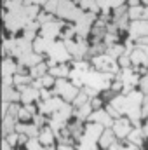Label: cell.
<instances>
[{"label": "cell", "mask_w": 148, "mask_h": 150, "mask_svg": "<svg viewBox=\"0 0 148 150\" xmlns=\"http://www.w3.org/2000/svg\"><path fill=\"white\" fill-rule=\"evenodd\" d=\"M54 93L59 94V96H61L63 100H66V101H73L75 98L80 94L78 87H77L75 84H70L66 79H58V80H56V84H54Z\"/></svg>", "instance_id": "obj_1"}, {"label": "cell", "mask_w": 148, "mask_h": 150, "mask_svg": "<svg viewBox=\"0 0 148 150\" xmlns=\"http://www.w3.org/2000/svg\"><path fill=\"white\" fill-rule=\"evenodd\" d=\"M47 54H49V59H54V61H59V63H65L70 58V52L66 51L65 42H54Z\"/></svg>", "instance_id": "obj_2"}, {"label": "cell", "mask_w": 148, "mask_h": 150, "mask_svg": "<svg viewBox=\"0 0 148 150\" xmlns=\"http://www.w3.org/2000/svg\"><path fill=\"white\" fill-rule=\"evenodd\" d=\"M103 131H105V129H103V126H101V124L91 122V124L85 127V131H84L82 142H91V143H96V142H99V138H101Z\"/></svg>", "instance_id": "obj_3"}, {"label": "cell", "mask_w": 148, "mask_h": 150, "mask_svg": "<svg viewBox=\"0 0 148 150\" xmlns=\"http://www.w3.org/2000/svg\"><path fill=\"white\" fill-rule=\"evenodd\" d=\"M18 91L21 93V101L25 105H32L33 101H37L40 98V89L33 87V86H23V87H18Z\"/></svg>", "instance_id": "obj_4"}, {"label": "cell", "mask_w": 148, "mask_h": 150, "mask_svg": "<svg viewBox=\"0 0 148 150\" xmlns=\"http://www.w3.org/2000/svg\"><path fill=\"white\" fill-rule=\"evenodd\" d=\"M131 120L129 119H117L115 122H113V133H115V136L117 138H127L129 134H131Z\"/></svg>", "instance_id": "obj_5"}, {"label": "cell", "mask_w": 148, "mask_h": 150, "mask_svg": "<svg viewBox=\"0 0 148 150\" xmlns=\"http://www.w3.org/2000/svg\"><path fill=\"white\" fill-rule=\"evenodd\" d=\"M61 21H52V23H47V25H42L40 32H42V37L49 38V40H54L61 32Z\"/></svg>", "instance_id": "obj_6"}, {"label": "cell", "mask_w": 148, "mask_h": 150, "mask_svg": "<svg viewBox=\"0 0 148 150\" xmlns=\"http://www.w3.org/2000/svg\"><path fill=\"white\" fill-rule=\"evenodd\" d=\"M131 32V38H143L148 35V21H143V19H140V21H132V25H131V28H129Z\"/></svg>", "instance_id": "obj_7"}, {"label": "cell", "mask_w": 148, "mask_h": 150, "mask_svg": "<svg viewBox=\"0 0 148 150\" xmlns=\"http://www.w3.org/2000/svg\"><path fill=\"white\" fill-rule=\"evenodd\" d=\"M63 105H65V101H63L61 98H51V100L40 103L38 107H40V112H42V115H44V113H56Z\"/></svg>", "instance_id": "obj_8"}, {"label": "cell", "mask_w": 148, "mask_h": 150, "mask_svg": "<svg viewBox=\"0 0 148 150\" xmlns=\"http://www.w3.org/2000/svg\"><path fill=\"white\" fill-rule=\"evenodd\" d=\"M16 133L19 134H26L28 138H38L40 136V131L35 124H18L16 126Z\"/></svg>", "instance_id": "obj_9"}, {"label": "cell", "mask_w": 148, "mask_h": 150, "mask_svg": "<svg viewBox=\"0 0 148 150\" xmlns=\"http://www.w3.org/2000/svg\"><path fill=\"white\" fill-rule=\"evenodd\" d=\"M16 100H21V93H18L11 86H4L2 84V101L4 103H12Z\"/></svg>", "instance_id": "obj_10"}, {"label": "cell", "mask_w": 148, "mask_h": 150, "mask_svg": "<svg viewBox=\"0 0 148 150\" xmlns=\"http://www.w3.org/2000/svg\"><path fill=\"white\" fill-rule=\"evenodd\" d=\"M19 63L21 65H25V67H30V68H33V67H37L42 63V56L37 54L35 51H32V52H28V54H25V56H21L19 58Z\"/></svg>", "instance_id": "obj_11"}, {"label": "cell", "mask_w": 148, "mask_h": 150, "mask_svg": "<svg viewBox=\"0 0 148 150\" xmlns=\"http://www.w3.org/2000/svg\"><path fill=\"white\" fill-rule=\"evenodd\" d=\"M54 40H49V38H44V37H38L33 40V51L37 54H42V52H49V49L52 47Z\"/></svg>", "instance_id": "obj_12"}, {"label": "cell", "mask_w": 148, "mask_h": 150, "mask_svg": "<svg viewBox=\"0 0 148 150\" xmlns=\"http://www.w3.org/2000/svg\"><path fill=\"white\" fill-rule=\"evenodd\" d=\"M92 122H96V124H101V126H110L111 124V115L108 112H105V110H96V112H92V115L89 117Z\"/></svg>", "instance_id": "obj_13"}, {"label": "cell", "mask_w": 148, "mask_h": 150, "mask_svg": "<svg viewBox=\"0 0 148 150\" xmlns=\"http://www.w3.org/2000/svg\"><path fill=\"white\" fill-rule=\"evenodd\" d=\"M54 136H56V133L52 131V127H42L38 140H40V143H42L44 147H52V143H54Z\"/></svg>", "instance_id": "obj_14"}, {"label": "cell", "mask_w": 148, "mask_h": 150, "mask_svg": "<svg viewBox=\"0 0 148 150\" xmlns=\"http://www.w3.org/2000/svg\"><path fill=\"white\" fill-rule=\"evenodd\" d=\"M16 119L14 117H11V115H7V117H4V122H2V134H4V138H7L9 134H12V133H16Z\"/></svg>", "instance_id": "obj_15"}, {"label": "cell", "mask_w": 148, "mask_h": 150, "mask_svg": "<svg viewBox=\"0 0 148 150\" xmlns=\"http://www.w3.org/2000/svg\"><path fill=\"white\" fill-rule=\"evenodd\" d=\"M16 70H18V65L9 56H5V59L2 61V77H12V74L16 75Z\"/></svg>", "instance_id": "obj_16"}, {"label": "cell", "mask_w": 148, "mask_h": 150, "mask_svg": "<svg viewBox=\"0 0 148 150\" xmlns=\"http://www.w3.org/2000/svg\"><path fill=\"white\" fill-rule=\"evenodd\" d=\"M113 143H115V133H113V129H105L103 134H101V138H99V145L103 149H110Z\"/></svg>", "instance_id": "obj_17"}, {"label": "cell", "mask_w": 148, "mask_h": 150, "mask_svg": "<svg viewBox=\"0 0 148 150\" xmlns=\"http://www.w3.org/2000/svg\"><path fill=\"white\" fill-rule=\"evenodd\" d=\"M131 61H132L134 65H138V67H141V65H148L147 52H145L143 49H134V52L131 54Z\"/></svg>", "instance_id": "obj_18"}, {"label": "cell", "mask_w": 148, "mask_h": 150, "mask_svg": "<svg viewBox=\"0 0 148 150\" xmlns=\"http://www.w3.org/2000/svg\"><path fill=\"white\" fill-rule=\"evenodd\" d=\"M92 112H94V108H92V105H91V101H89L87 105H84V107L77 108V112H75L77 120H85L87 117H91V115H92Z\"/></svg>", "instance_id": "obj_19"}, {"label": "cell", "mask_w": 148, "mask_h": 150, "mask_svg": "<svg viewBox=\"0 0 148 150\" xmlns=\"http://www.w3.org/2000/svg\"><path fill=\"white\" fill-rule=\"evenodd\" d=\"M49 74L52 75V77H58V79H65L66 75H70V68L66 67V65H61V67H54V68H51L49 70Z\"/></svg>", "instance_id": "obj_20"}, {"label": "cell", "mask_w": 148, "mask_h": 150, "mask_svg": "<svg viewBox=\"0 0 148 150\" xmlns=\"http://www.w3.org/2000/svg\"><path fill=\"white\" fill-rule=\"evenodd\" d=\"M141 138H143V131H141V127L132 129V131H131V134L127 136V140L131 142V145H136V147H140V145H141Z\"/></svg>", "instance_id": "obj_21"}, {"label": "cell", "mask_w": 148, "mask_h": 150, "mask_svg": "<svg viewBox=\"0 0 148 150\" xmlns=\"http://www.w3.org/2000/svg\"><path fill=\"white\" fill-rule=\"evenodd\" d=\"M106 54H108V56H111L113 59H118L122 54H125V47H124V45H118V44L110 45V47L106 49Z\"/></svg>", "instance_id": "obj_22"}, {"label": "cell", "mask_w": 148, "mask_h": 150, "mask_svg": "<svg viewBox=\"0 0 148 150\" xmlns=\"http://www.w3.org/2000/svg\"><path fill=\"white\" fill-rule=\"evenodd\" d=\"M38 30V21H30L26 26H25V38L28 40H33L35 38V33Z\"/></svg>", "instance_id": "obj_23"}, {"label": "cell", "mask_w": 148, "mask_h": 150, "mask_svg": "<svg viewBox=\"0 0 148 150\" xmlns=\"http://www.w3.org/2000/svg\"><path fill=\"white\" fill-rule=\"evenodd\" d=\"M84 131L85 129H82V120H75L73 124L70 126V134H72V138H82L84 136Z\"/></svg>", "instance_id": "obj_24"}, {"label": "cell", "mask_w": 148, "mask_h": 150, "mask_svg": "<svg viewBox=\"0 0 148 150\" xmlns=\"http://www.w3.org/2000/svg\"><path fill=\"white\" fill-rule=\"evenodd\" d=\"M30 70H32V77H33V79H42L44 75H47L45 74V72H47V65L42 61L40 65L33 67V68H30Z\"/></svg>", "instance_id": "obj_25"}, {"label": "cell", "mask_w": 148, "mask_h": 150, "mask_svg": "<svg viewBox=\"0 0 148 150\" xmlns=\"http://www.w3.org/2000/svg\"><path fill=\"white\" fill-rule=\"evenodd\" d=\"M143 7L141 5H134V7H131L129 9V18L131 19H134V21H140L141 18H143Z\"/></svg>", "instance_id": "obj_26"}, {"label": "cell", "mask_w": 148, "mask_h": 150, "mask_svg": "<svg viewBox=\"0 0 148 150\" xmlns=\"http://www.w3.org/2000/svg\"><path fill=\"white\" fill-rule=\"evenodd\" d=\"M14 84L18 86V87H23V86H28V84H32V77H28V75H14Z\"/></svg>", "instance_id": "obj_27"}, {"label": "cell", "mask_w": 148, "mask_h": 150, "mask_svg": "<svg viewBox=\"0 0 148 150\" xmlns=\"http://www.w3.org/2000/svg\"><path fill=\"white\" fill-rule=\"evenodd\" d=\"M87 103H89V96H87L85 93H82V91H80V94L73 100L75 108H80V107H84V105H87Z\"/></svg>", "instance_id": "obj_28"}, {"label": "cell", "mask_w": 148, "mask_h": 150, "mask_svg": "<svg viewBox=\"0 0 148 150\" xmlns=\"http://www.w3.org/2000/svg\"><path fill=\"white\" fill-rule=\"evenodd\" d=\"M26 149L28 150H42V143L38 138H30L26 142Z\"/></svg>", "instance_id": "obj_29"}, {"label": "cell", "mask_w": 148, "mask_h": 150, "mask_svg": "<svg viewBox=\"0 0 148 150\" xmlns=\"http://www.w3.org/2000/svg\"><path fill=\"white\" fill-rule=\"evenodd\" d=\"M40 80V84H42V87H51L52 84H56V80H54V77L51 74H47V75H44L42 79H38Z\"/></svg>", "instance_id": "obj_30"}, {"label": "cell", "mask_w": 148, "mask_h": 150, "mask_svg": "<svg viewBox=\"0 0 148 150\" xmlns=\"http://www.w3.org/2000/svg\"><path fill=\"white\" fill-rule=\"evenodd\" d=\"M18 119H21V120H30V119H33V115H32V112L26 108V107H23V108H19V113H18Z\"/></svg>", "instance_id": "obj_31"}, {"label": "cell", "mask_w": 148, "mask_h": 150, "mask_svg": "<svg viewBox=\"0 0 148 150\" xmlns=\"http://www.w3.org/2000/svg\"><path fill=\"white\" fill-rule=\"evenodd\" d=\"M131 63H132V61H131V54H122V56L118 58V67H120V68H127Z\"/></svg>", "instance_id": "obj_32"}, {"label": "cell", "mask_w": 148, "mask_h": 150, "mask_svg": "<svg viewBox=\"0 0 148 150\" xmlns=\"http://www.w3.org/2000/svg\"><path fill=\"white\" fill-rule=\"evenodd\" d=\"M77 150H98L96 147V143H91V142H82L80 145H78V149Z\"/></svg>", "instance_id": "obj_33"}, {"label": "cell", "mask_w": 148, "mask_h": 150, "mask_svg": "<svg viewBox=\"0 0 148 150\" xmlns=\"http://www.w3.org/2000/svg\"><path fill=\"white\" fill-rule=\"evenodd\" d=\"M33 120H35V126H37V127H40V126H44V124H45V122H47V119H45V117H44V115H35V117H33Z\"/></svg>", "instance_id": "obj_34"}, {"label": "cell", "mask_w": 148, "mask_h": 150, "mask_svg": "<svg viewBox=\"0 0 148 150\" xmlns=\"http://www.w3.org/2000/svg\"><path fill=\"white\" fill-rule=\"evenodd\" d=\"M5 140H7V142L14 147V145H16V142H19V136H18V133H12V134H9Z\"/></svg>", "instance_id": "obj_35"}, {"label": "cell", "mask_w": 148, "mask_h": 150, "mask_svg": "<svg viewBox=\"0 0 148 150\" xmlns=\"http://www.w3.org/2000/svg\"><path fill=\"white\" fill-rule=\"evenodd\" d=\"M91 105H92L94 112H96V110H101V100H99V98H92V100H91Z\"/></svg>", "instance_id": "obj_36"}, {"label": "cell", "mask_w": 148, "mask_h": 150, "mask_svg": "<svg viewBox=\"0 0 148 150\" xmlns=\"http://www.w3.org/2000/svg\"><path fill=\"white\" fill-rule=\"evenodd\" d=\"M40 98H44V101H47V100H51V93L47 89H40Z\"/></svg>", "instance_id": "obj_37"}, {"label": "cell", "mask_w": 148, "mask_h": 150, "mask_svg": "<svg viewBox=\"0 0 148 150\" xmlns=\"http://www.w3.org/2000/svg\"><path fill=\"white\" fill-rule=\"evenodd\" d=\"M141 113H143V117L148 115V96H145V100H143V110H141Z\"/></svg>", "instance_id": "obj_38"}, {"label": "cell", "mask_w": 148, "mask_h": 150, "mask_svg": "<svg viewBox=\"0 0 148 150\" xmlns=\"http://www.w3.org/2000/svg\"><path fill=\"white\" fill-rule=\"evenodd\" d=\"M110 150H125V147H122L120 143H117V142H115V143L110 147Z\"/></svg>", "instance_id": "obj_39"}, {"label": "cell", "mask_w": 148, "mask_h": 150, "mask_svg": "<svg viewBox=\"0 0 148 150\" xmlns=\"http://www.w3.org/2000/svg\"><path fill=\"white\" fill-rule=\"evenodd\" d=\"M125 150H138V147H136V145H127Z\"/></svg>", "instance_id": "obj_40"}, {"label": "cell", "mask_w": 148, "mask_h": 150, "mask_svg": "<svg viewBox=\"0 0 148 150\" xmlns=\"http://www.w3.org/2000/svg\"><path fill=\"white\" fill-rule=\"evenodd\" d=\"M138 2H140V0H129V4H131V7H134V5H138Z\"/></svg>", "instance_id": "obj_41"}, {"label": "cell", "mask_w": 148, "mask_h": 150, "mask_svg": "<svg viewBox=\"0 0 148 150\" xmlns=\"http://www.w3.org/2000/svg\"><path fill=\"white\" fill-rule=\"evenodd\" d=\"M143 2H145V4H148V0H143Z\"/></svg>", "instance_id": "obj_42"}]
</instances>
